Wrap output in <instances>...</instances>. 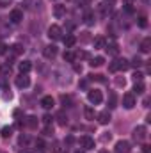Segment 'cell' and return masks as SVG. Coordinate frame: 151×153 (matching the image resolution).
<instances>
[{"label": "cell", "mask_w": 151, "mask_h": 153, "mask_svg": "<svg viewBox=\"0 0 151 153\" xmlns=\"http://www.w3.org/2000/svg\"><path fill=\"white\" fill-rule=\"evenodd\" d=\"M130 68V61L128 59H115L114 62H110V71H124V70H128Z\"/></svg>", "instance_id": "cell-1"}, {"label": "cell", "mask_w": 151, "mask_h": 153, "mask_svg": "<svg viewBox=\"0 0 151 153\" xmlns=\"http://www.w3.org/2000/svg\"><path fill=\"white\" fill-rule=\"evenodd\" d=\"M87 98H89V102H91L93 105H100V103L103 102V94H101V91H98V89H91V91L87 93Z\"/></svg>", "instance_id": "cell-2"}, {"label": "cell", "mask_w": 151, "mask_h": 153, "mask_svg": "<svg viewBox=\"0 0 151 153\" xmlns=\"http://www.w3.org/2000/svg\"><path fill=\"white\" fill-rule=\"evenodd\" d=\"M48 38L53 39V41L62 39V29H61L59 25H50V29H48Z\"/></svg>", "instance_id": "cell-3"}, {"label": "cell", "mask_w": 151, "mask_h": 153, "mask_svg": "<svg viewBox=\"0 0 151 153\" xmlns=\"http://www.w3.org/2000/svg\"><path fill=\"white\" fill-rule=\"evenodd\" d=\"M146 135H148V130H146V126H142V125L133 130V139H135L137 143H142V141L146 139Z\"/></svg>", "instance_id": "cell-4"}, {"label": "cell", "mask_w": 151, "mask_h": 153, "mask_svg": "<svg viewBox=\"0 0 151 153\" xmlns=\"http://www.w3.org/2000/svg\"><path fill=\"white\" fill-rule=\"evenodd\" d=\"M132 152V144L128 141H117L115 143V153H130Z\"/></svg>", "instance_id": "cell-5"}, {"label": "cell", "mask_w": 151, "mask_h": 153, "mask_svg": "<svg viewBox=\"0 0 151 153\" xmlns=\"http://www.w3.org/2000/svg\"><path fill=\"white\" fill-rule=\"evenodd\" d=\"M123 107H124V109H133V107H135V96H133L132 93H126V94L123 96Z\"/></svg>", "instance_id": "cell-6"}, {"label": "cell", "mask_w": 151, "mask_h": 153, "mask_svg": "<svg viewBox=\"0 0 151 153\" xmlns=\"http://www.w3.org/2000/svg\"><path fill=\"white\" fill-rule=\"evenodd\" d=\"M29 84H30V78L27 76V73H21L20 76H16V85H18L20 89L29 87Z\"/></svg>", "instance_id": "cell-7"}, {"label": "cell", "mask_w": 151, "mask_h": 153, "mask_svg": "<svg viewBox=\"0 0 151 153\" xmlns=\"http://www.w3.org/2000/svg\"><path fill=\"white\" fill-rule=\"evenodd\" d=\"M9 20H11L13 23H20V22L23 20V11H20V9H13L11 14H9Z\"/></svg>", "instance_id": "cell-8"}, {"label": "cell", "mask_w": 151, "mask_h": 153, "mask_svg": "<svg viewBox=\"0 0 151 153\" xmlns=\"http://www.w3.org/2000/svg\"><path fill=\"white\" fill-rule=\"evenodd\" d=\"M80 144H82L84 150H93L94 148V139H91L89 135H84V137H80Z\"/></svg>", "instance_id": "cell-9"}, {"label": "cell", "mask_w": 151, "mask_h": 153, "mask_svg": "<svg viewBox=\"0 0 151 153\" xmlns=\"http://www.w3.org/2000/svg\"><path fill=\"white\" fill-rule=\"evenodd\" d=\"M43 55H44L46 59H53V57L57 55V46H53V45H48V46H44V50H43Z\"/></svg>", "instance_id": "cell-10"}, {"label": "cell", "mask_w": 151, "mask_h": 153, "mask_svg": "<svg viewBox=\"0 0 151 153\" xmlns=\"http://www.w3.org/2000/svg\"><path fill=\"white\" fill-rule=\"evenodd\" d=\"M53 16L55 18H62V16H66V5H55L53 7Z\"/></svg>", "instance_id": "cell-11"}, {"label": "cell", "mask_w": 151, "mask_h": 153, "mask_svg": "<svg viewBox=\"0 0 151 153\" xmlns=\"http://www.w3.org/2000/svg\"><path fill=\"white\" fill-rule=\"evenodd\" d=\"M53 103H55V102H53V98H52V96H44V98L41 100V107H43V109H46V111H48V109H52V107H53Z\"/></svg>", "instance_id": "cell-12"}, {"label": "cell", "mask_w": 151, "mask_h": 153, "mask_svg": "<svg viewBox=\"0 0 151 153\" xmlns=\"http://www.w3.org/2000/svg\"><path fill=\"white\" fill-rule=\"evenodd\" d=\"M98 121H100L101 125H107V123L110 121V112H109V111H101V112L98 114Z\"/></svg>", "instance_id": "cell-13"}, {"label": "cell", "mask_w": 151, "mask_h": 153, "mask_svg": "<svg viewBox=\"0 0 151 153\" xmlns=\"http://www.w3.org/2000/svg\"><path fill=\"white\" fill-rule=\"evenodd\" d=\"M151 50V38H144L142 43H141V52L142 53H148Z\"/></svg>", "instance_id": "cell-14"}, {"label": "cell", "mask_w": 151, "mask_h": 153, "mask_svg": "<svg viewBox=\"0 0 151 153\" xmlns=\"http://www.w3.org/2000/svg\"><path fill=\"white\" fill-rule=\"evenodd\" d=\"M32 70V62L30 61H23V62H20V71L21 73H29Z\"/></svg>", "instance_id": "cell-15"}, {"label": "cell", "mask_w": 151, "mask_h": 153, "mask_svg": "<svg viewBox=\"0 0 151 153\" xmlns=\"http://www.w3.org/2000/svg\"><path fill=\"white\" fill-rule=\"evenodd\" d=\"M103 62H105L103 57H94V59H91V66H93V68H100V66H103Z\"/></svg>", "instance_id": "cell-16"}, {"label": "cell", "mask_w": 151, "mask_h": 153, "mask_svg": "<svg viewBox=\"0 0 151 153\" xmlns=\"http://www.w3.org/2000/svg\"><path fill=\"white\" fill-rule=\"evenodd\" d=\"M75 43H76V38H75V36H71V34L64 38V45H66V48H71Z\"/></svg>", "instance_id": "cell-17"}, {"label": "cell", "mask_w": 151, "mask_h": 153, "mask_svg": "<svg viewBox=\"0 0 151 153\" xmlns=\"http://www.w3.org/2000/svg\"><path fill=\"white\" fill-rule=\"evenodd\" d=\"M105 50H107L110 55H117V52H119V48H117V45H115V43H110L109 46H105Z\"/></svg>", "instance_id": "cell-18"}, {"label": "cell", "mask_w": 151, "mask_h": 153, "mask_svg": "<svg viewBox=\"0 0 151 153\" xmlns=\"http://www.w3.org/2000/svg\"><path fill=\"white\" fill-rule=\"evenodd\" d=\"M93 45H94V48H105V39L103 38H94V41H93Z\"/></svg>", "instance_id": "cell-19"}, {"label": "cell", "mask_w": 151, "mask_h": 153, "mask_svg": "<svg viewBox=\"0 0 151 153\" xmlns=\"http://www.w3.org/2000/svg\"><path fill=\"white\" fill-rule=\"evenodd\" d=\"M144 89H146V87H144V84H142V82H135L133 91H135L137 94H144Z\"/></svg>", "instance_id": "cell-20"}, {"label": "cell", "mask_w": 151, "mask_h": 153, "mask_svg": "<svg viewBox=\"0 0 151 153\" xmlns=\"http://www.w3.org/2000/svg\"><path fill=\"white\" fill-rule=\"evenodd\" d=\"M27 126H29V128H36V126H38V117H34V116L27 117Z\"/></svg>", "instance_id": "cell-21"}, {"label": "cell", "mask_w": 151, "mask_h": 153, "mask_svg": "<svg viewBox=\"0 0 151 153\" xmlns=\"http://www.w3.org/2000/svg\"><path fill=\"white\" fill-rule=\"evenodd\" d=\"M11 134H13V128H11V126H4V128H2V137H4V139L11 137Z\"/></svg>", "instance_id": "cell-22"}, {"label": "cell", "mask_w": 151, "mask_h": 153, "mask_svg": "<svg viewBox=\"0 0 151 153\" xmlns=\"http://www.w3.org/2000/svg\"><path fill=\"white\" fill-rule=\"evenodd\" d=\"M137 23H139L141 29H146V27H148V18H146V16H139V22H137Z\"/></svg>", "instance_id": "cell-23"}, {"label": "cell", "mask_w": 151, "mask_h": 153, "mask_svg": "<svg viewBox=\"0 0 151 153\" xmlns=\"http://www.w3.org/2000/svg\"><path fill=\"white\" fill-rule=\"evenodd\" d=\"M64 61H68V62H75V53H71V52H64Z\"/></svg>", "instance_id": "cell-24"}, {"label": "cell", "mask_w": 151, "mask_h": 153, "mask_svg": "<svg viewBox=\"0 0 151 153\" xmlns=\"http://www.w3.org/2000/svg\"><path fill=\"white\" fill-rule=\"evenodd\" d=\"M84 114H85V117H87V119H94V111H93L91 107H85Z\"/></svg>", "instance_id": "cell-25"}, {"label": "cell", "mask_w": 151, "mask_h": 153, "mask_svg": "<svg viewBox=\"0 0 151 153\" xmlns=\"http://www.w3.org/2000/svg\"><path fill=\"white\" fill-rule=\"evenodd\" d=\"M76 57H78V59H87V57H89V53H87L85 50H78V52L75 53V59H76Z\"/></svg>", "instance_id": "cell-26"}, {"label": "cell", "mask_w": 151, "mask_h": 153, "mask_svg": "<svg viewBox=\"0 0 151 153\" xmlns=\"http://www.w3.org/2000/svg\"><path fill=\"white\" fill-rule=\"evenodd\" d=\"M57 119H59V123H61V125H66V123H68V117L64 116V112H62V111L57 114Z\"/></svg>", "instance_id": "cell-27"}, {"label": "cell", "mask_w": 151, "mask_h": 153, "mask_svg": "<svg viewBox=\"0 0 151 153\" xmlns=\"http://www.w3.org/2000/svg\"><path fill=\"white\" fill-rule=\"evenodd\" d=\"M61 102H62V105H64V107H70V103H71V98L62 94V96H61Z\"/></svg>", "instance_id": "cell-28"}, {"label": "cell", "mask_w": 151, "mask_h": 153, "mask_svg": "<svg viewBox=\"0 0 151 153\" xmlns=\"http://www.w3.org/2000/svg\"><path fill=\"white\" fill-rule=\"evenodd\" d=\"M93 18H94V16H93V13H87V14H85V23H87V25H93V23H94V20H93Z\"/></svg>", "instance_id": "cell-29"}, {"label": "cell", "mask_w": 151, "mask_h": 153, "mask_svg": "<svg viewBox=\"0 0 151 153\" xmlns=\"http://www.w3.org/2000/svg\"><path fill=\"white\" fill-rule=\"evenodd\" d=\"M109 107H110V109H114V107H115V94H114V93H110V98H109Z\"/></svg>", "instance_id": "cell-30"}, {"label": "cell", "mask_w": 151, "mask_h": 153, "mask_svg": "<svg viewBox=\"0 0 151 153\" xmlns=\"http://www.w3.org/2000/svg\"><path fill=\"white\" fill-rule=\"evenodd\" d=\"M132 64H133V66H137V68H139V66H142V64H144V61H142V59H141V57H133V62H132Z\"/></svg>", "instance_id": "cell-31"}, {"label": "cell", "mask_w": 151, "mask_h": 153, "mask_svg": "<svg viewBox=\"0 0 151 153\" xmlns=\"http://www.w3.org/2000/svg\"><path fill=\"white\" fill-rule=\"evenodd\" d=\"M142 73H141V71H135V73H133V80H135V82H142Z\"/></svg>", "instance_id": "cell-32"}, {"label": "cell", "mask_w": 151, "mask_h": 153, "mask_svg": "<svg viewBox=\"0 0 151 153\" xmlns=\"http://www.w3.org/2000/svg\"><path fill=\"white\" fill-rule=\"evenodd\" d=\"M53 134V128H52V125H46V128H44V135H52Z\"/></svg>", "instance_id": "cell-33"}, {"label": "cell", "mask_w": 151, "mask_h": 153, "mask_svg": "<svg viewBox=\"0 0 151 153\" xmlns=\"http://www.w3.org/2000/svg\"><path fill=\"white\" fill-rule=\"evenodd\" d=\"M43 123H44V125H52V116L46 114L44 117H43Z\"/></svg>", "instance_id": "cell-34"}, {"label": "cell", "mask_w": 151, "mask_h": 153, "mask_svg": "<svg viewBox=\"0 0 151 153\" xmlns=\"http://www.w3.org/2000/svg\"><path fill=\"white\" fill-rule=\"evenodd\" d=\"M115 84H117L119 87H124V84H126V82H124V78H115Z\"/></svg>", "instance_id": "cell-35"}, {"label": "cell", "mask_w": 151, "mask_h": 153, "mask_svg": "<svg viewBox=\"0 0 151 153\" xmlns=\"http://www.w3.org/2000/svg\"><path fill=\"white\" fill-rule=\"evenodd\" d=\"M73 70H75L76 73H82V64H76L75 62V64H73Z\"/></svg>", "instance_id": "cell-36"}, {"label": "cell", "mask_w": 151, "mask_h": 153, "mask_svg": "<svg viewBox=\"0 0 151 153\" xmlns=\"http://www.w3.org/2000/svg\"><path fill=\"white\" fill-rule=\"evenodd\" d=\"M13 0H0V7H7Z\"/></svg>", "instance_id": "cell-37"}, {"label": "cell", "mask_w": 151, "mask_h": 153, "mask_svg": "<svg viewBox=\"0 0 151 153\" xmlns=\"http://www.w3.org/2000/svg\"><path fill=\"white\" fill-rule=\"evenodd\" d=\"M142 153H151V146L150 144H144V146H142Z\"/></svg>", "instance_id": "cell-38"}, {"label": "cell", "mask_w": 151, "mask_h": 153, "mask_svg": "<svg viewBox=\"0 0 151 153\" xmlns=\"http://www.w3.org/2000/svg\"><path fill=\"white\" fill-rule=\"evenodd\" d=\"M36 146H39L38 150H43V146H44V143H43L41 139H38V141H36Z\"/></svg>", "instance_id": "cell-39"}, {"label": "cell", "mask_w": 151, "mask_h": 153, "mask_svg": "<svg viewBox=\"0 0 151 153\" xmlns=\"http://www.w3.org/2000/svg\"><path fill=\"white\" fill-rule=\"evenodd\" d=\"M110 137H112L110 134H109V135L105 134V135H101V141H103V143H107V141H110Z\"/></svg>", "instance_id": "cell-40"}, {"label": "cell", "mask_w": 151, "mask_h": 153, "mask_svg": "<svg viewBox=\"0 0 151 153\" xmlns=\"http://www.w3.org/2000/svg\"><path fill=\"white\" fill-rule=\"evenodd\" d=\"M20 153H36V152H32V150H29V148H23V150H20Z\"/></svg>", "instance_id": "cell-41"}, {"label": "cell", "mask_w": 151, "mask_h": 153, "mask_svg": "<svg viewBox=\"0 0 151 153\" xmlns=\"http://www.w3.org/2000/svg\"><path fill=\"white\" fill-rule=\"evenodd\" d=\"M5 48H7L5 45H0V53H5Z\"/></svg>", "instance_id": "cell-42"}, {"label": "cell", "mask_w": 151, "mask_h": 153, "mask_svg": "<svg viewBox=\"0 0 151 153\" xmlns=\"http://www.w3.org/2000/svg\"><path fill=\"white\" fill-rule=\"evenodd\" d=\"M124 2H126V4H128V5H130V4H132V2H133V0H124Z\"/></svg>", "instance_id": "cell-43"}, {"label": "cell", "mask_w": 151, "mask_h": 153, "mask_svg": "<svg viewBox=\"0 0 151 153\" xmlns=\"http://www.w3.org/2000/svg\"><path fill=\"white\" fill-rule=\"evenodd\" d=\"M100 153H109V152H107V150H101V152H100Z\"/></svg>", "instance_id": "cell-44"}, {"label": "cell", "mask_w": 151, "mask_h": 153, "mask_svg": "<svg viewBox=\"0 0 151 153\" xmlns=\"http://www.w3.org/2000/svg\"><path fill=\"white\" fill-rule=\"evenodd\" d=\"M75 153H84V152H75Z\"/></svg>", "instance_id": "cell-45"}, {"label": "cell", "mask_w": 151, "mask_h": 153, "mask_svg": "<svg viewBox=\"0 0 151 153\" xmlns=\"http://www.w3.org/2000/svg\"><path fill=\"white\" fill-rule=\"evenodd\" d=\"M0 153H4V152H0Z\"/></svg>", "instance_id": "cell-46"}]
</instances>
